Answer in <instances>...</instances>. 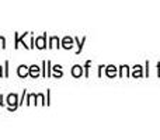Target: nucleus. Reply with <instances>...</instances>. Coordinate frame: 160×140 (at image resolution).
<instances>
[{
	"mask_svg": "<svg viewBox=\"0 0 160 140\" xmlns=\"http://www.w3.org/2000/svg\"><path fill=\"white\" fill-rule=\"evenodd\" d=\"M45 39H47V35H42V36H39V38H37L35 39V46L38 48V49H44L45 46H47V44H45Z\"/></svg>",
	"mask_w": 160,
	"mask_h": 140,
	"instance_id": "2",
	"label": "nucleus"
},
{
	"mask_svg": "<svg viewBox=\"0 0 160 140\" xmlns=\"http://www.w3.org/2000/svg\"><path fill=\"white\" fill-rule=\"evenodd\" d=\"M72 74L75 77H80V76H82V67H80V66H75L72 69Z\"/></svg>",
	"mask_w": 160,
	"mask_h": 140,
	"instance_id": "6",
	"label": "nucleus"
},
{
	"mask_svg": "<svg viewBox=\"0 0 160 140\" xmlns=\"http://www.w3.org/2000/svg\"><path fill=\"white\" fill-rule=\"evenodd\" d=\"M3 76V74H2V66H0V77H2Z\"/></svg>",
	"mask_w": 160,
	"mask_h": 140,
	"instance_id": "12",
	"label": "nucleus"
},
{
	"mask_svg": "<svg viewBox=\"0 0 160 140\" xmlns=\"http://www.w3.org/2000/svg\"><path fill=\"white\" fill-rule=\"evenodd\" d=\"M53 71H55V76H56V77L62 76V70H61V66H55V67H53Z\"/></svg>",
	"mask_w": 160,
	"mask_h": 140,
	"instance_id": "8",
	"label": "nucleus"
},
{
	"mask_svg": "<svg viewBox=\"0 0 160 140\" xmlns=\"http://www.w3.org/2000/svg\"><path fill=\"white\" fill-rule=\"evenodd\" d=\"M2 99H3V97H2V95H0V105H4V102H3V101H2Z\"/></svg>",
	"mask_w": 160,
	"mask_h": 140,
	"instance_id": "11",
	"label": "nucleus"
},
{
	"mask_svg": "<svg viewBox=\"0 0 160 140\" xmlns=\"http://www.w3.org/2000/svg\"><path fill=\"white\" fill-rule=\"evenodd\" d=\"M7 67H8V60L6 62V76H8V69Z\"/></svg>",
	"mask_w": 160,
	"mask_h": 140,
	"instance_id": "10",
	"label": "nucleus"
},
{
	"mask_svg": "<svg viewBox=\"0 0 160 140\" xmlns=\"http://www.w3.org/2000/svg\"><path fill=\"white\" fill-rule=\"evenodd\" d=\"M62 46L66 48V49H70V48L73 46V39L69 38V36H66V38L63 39V42H62Z\"/></svg>",
	"mask_w": 160,
	"mask_h": 140,
	"instance_id": "5",
	"label": "nucleus"
},
{
	"mask_svg": "<svg viewBox=\"0 0 160 140\" xmlns=\"http://www.w3.org/2000/svg\"><path fill=\"white\" fill-rule=\"evenodd\" d=\"M0 48H6V39H4V36H0Z\"/></svg>",
	"mask_w": 160,
	"mask_h": 140,
	"instance_id": "9",
	"label": "nucleus"
},
{
	"mask_svg": "<svg viewBox=\"0 0 160 140\" xmlns=\"http://www.w3.org/2000/svg\"><path fill=\"white\" fill-rule=\"evenodd\" d=\"M7 105H8V109L10 111L17 109V107H18V97H17L16 94L7 95Z\"/></svg>",
	"mask_w": 160,
	"mask_h": 140,
	"instance_id": "1",
	"label": "nucleus"
},
{
	"mask_svg": "<svg viewBox=\"0 0 160 140\" xmlns=\"http://www.w3.org/2000/svg\"><path fill=\"white\" fill-rule=\"evenodd\" d=\"M28 73H30V69H28L25 65H21V66L18 67V70H17V74H18L20 77H27Z\"/></svg>",
	"mask_w": 160,
	"mask_h": 140,
	"instance_id": "3",
	"label": "nucleus"
},
{
	"mask_svg": "<svg viewBox=\"0 0 160 140\" xmlns=\"http://www.w3.org/2000/svg\"><path fill=\"white\" fill-rule=\"evenodd\" d=\"M30 74L31 77H38L39 76V67L37 66V65H32V66H30Z\"/></svg>",
	"mask_w": 160,
	"mask_h": 140,
	"instance_id": "4",
	"label": "nucleus"
},
{
	"mask_svg": "<svg viewBox=\"0 0 160 140\" xmlns=\"http://www.w3.org/2000/svg\"><path fill=\"white\" fill-rule=\"evenodd\" d=\"M59 39L56 38V36H52V38H51V45L49 46H59Z\"/></svg>",
	"mask_w": 160,
	"mask_h": 140,
	"instance_id": "7",
	"label": "nucleus"
}]
</instances>
